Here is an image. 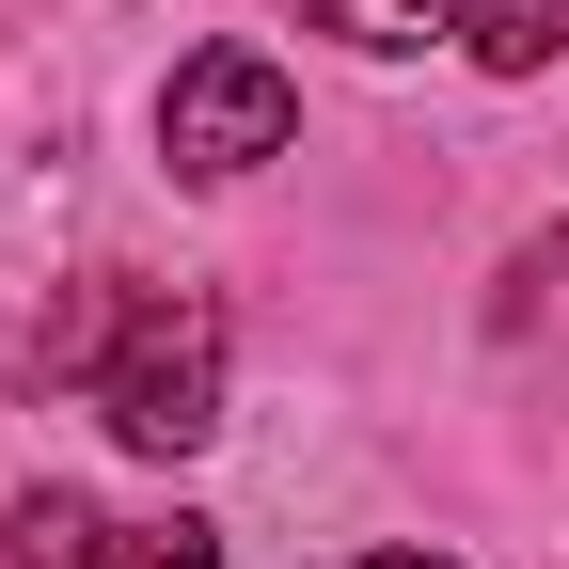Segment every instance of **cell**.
Segmentation results:
<instances>
[{
    "mask_svg": "<svg viewBox=\"0 0 569 569\" xmlns=\"http://www.w3.org/2000/svg\"><path fill=\"white\" fill-rule=\"evenodd\" d=\"M317 32H348V48H427V32H459L490 80H538V63L569 48V0H301Z\"/></svg>",
    "mask_w": 569,
    "mask_h": 569,
    "instance_id": "3957f363",
    "label": "cell"
},
{
    "mask_svg": "<svg viewBox=\"0 0 569 569\" xmlns=\"http://www.w3.org/2000/svg\"><path fill=\"white\" fill-rule=\"evenodd\" d=\"M17 569H222L206 522H111L80 490H17Z\"/></svg>",
    "mask_w": 569,
    "mask_h": 569,
    "instance_id": "277c9868",
    "label": "cell"
},
{
    "mask_svg": "<svg viewBox=\"0 0 569 569\" xmlns=\"http://www.w3.org/2000/svg\"><path fill=\"white\" fill-rule=\"evenodd\" d=\"M284 142H301V96H284L269 48H190L174 63V96H159V159L174 174H253Z\"/></svg>",
    "mask_w": 569,
    "mask_h": 569,
    "instance_id": "7a4b0ae2",
    "label": "cell"
},
{
    "mask_svg": "<svg viewBox=\"0 0 569 569\" xmlns=\"http://www.w3.org/2000/svg\"><path fill=\"white\" fill-rule=\"evenodd\" d=\"M348 569H459V553H348Z\"/></svg>",
    "mask_w": 569,
    "mask_h": 569,
    "instance_id": "5b68a950",
    "label": "cell"
},
{
    "mask_svg": "<svg viewBox=\"0 0 569 569\" xmlns=\"http://www.w3.org/2000/svg\"><path fill=\"white\" fill-rule=\"evenodd\" d=\"M48 365L80 380L111 411V443H142V459L222 443V317H206L190 284H80L63 332H48Z\"/></svg>",
    "mask_w": 569,
    "mask_h": 569,
    "instance_id": "6da1fadb",
    "label": "cell"
}]
</instances>
